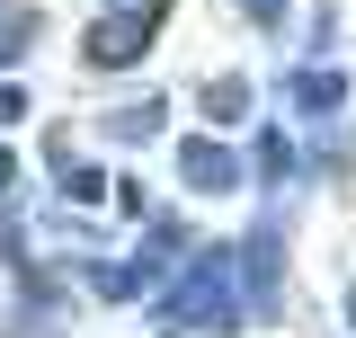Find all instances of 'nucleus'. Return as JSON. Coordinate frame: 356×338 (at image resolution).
<instances>
[{
    "label": "nucleus",
    "instance_id": "5",
    "mask_svg": "<svg viewBox=\"0 0 356 338\" xmlns=\"http://www.w3.org/2000/svg\"><path fill=\"white\" fill-rule=\"evenodd\" d=\"M63 196H81V205H98V196H107V178H98L89 161H63Z\"/></svg>",
    "mask_w": 356,
    "mask_h": 338
},
{
    "label": "nucleus",
    "instance_id": "1",
    "mask_svg": "<svg viewBox=\"0 0 356 338\" xmlns=\"http://www.w3.org/2000/svg\"><path fill=\"white\" fill-rule=\"evenodd\" d=\"M170 321H187V330H214V338L241 321V294H232V267H222V258H196V267H187V285L170 294Z\"/></svg>",
    "mask_w": 356,
    "mask_h": 338
},
{
    "label": "nucleus",
    "instance_id": "11",
    "mask_svg": "<svg viewBox=\"0 0 356 338\" xmlns=\"http://www.w3.org/2000/svg\"><path fill=\"white\" fill-rule=\"evenodd\" d=\"M259 9H267V18H276V0H259Z\"/></svg>",
    "mask_w": 356,
    "mask_h": 338
},
{
    "label": "nucleus",
    "instance_id": "2",
    "mask_svg": "<svg viewBox=\"0 0 356 338\" xmlns=\"http://www.w3.org/2000/svg\"><path fill=\"white\" fill-rule=\"evenodd\" d=\"M152 36H161V9H116V18H98V27L81 36V54L98 63V72H116V63H143Z\"/></svg>",
    "mask_w": 356,
    "mask_h": 338
},
{
    "label": "nucleus",
    "instance_id": "8",
    "mask_svg": "<svg viewBox=\"0 0 356 338\" xmlns=\"http://www.w3.org/2000/svg\"><path fill=\"white\" fill-rule=\"evenodd\" d=\"M27 54V27H0V63H18Z\"/></svg>",
    "mask_w": 356,
    "mask_h": 338
},
{
    "label": "nucleus",
    "instance_id": "4",
    "mask_svg": "<svg viewBox=\"0 0 356 338\" xmlns=\"http://www.w3.org/2000/svg\"><path fill=\"white\" fill-rule=\"evenodd\" d=\"M205 116H214V125H241V116H250V81H214L205 89Z\"/></svg>",
    "mask_w": 356,
    "mask_h": 338
},
{
    "label": "nucleus",
    "instance_id": "6",
    "mask_svg": "<svg viewBox=\"0 0 356 338\" xmlns=\"http://www.w3.org/2000/svg\"><path fill=\"white\" fill-rule=\"evenodd\" d=\"M303 107H312V116H330V107H339V81H330V72H312V81H303Z\"/></svg>",
    "mask_w": 356,
    "mask_h": 338
},
{
    "label": "nucleus",
    "instance_id": "7",
    "mask_svg": "<svg viewBox=\"0 0 356 338\" xmlns=\"http://www.w3.org/2000/svg\"><path fill=\"white\" fill-rule=\"evenodd\" d=\"M27 116V89H0V125H18Z\"/></svg>",
    "mask_w": 356,
    "mask_h": 338
},
{
    "label": "nucleus",
    "instance_id": "9",
    "mask_svg": "<svg viewBox=\"0 0 356 338\" xmlns=\"http://www.w3.org/2000/svg\"><path fill=\"white\" fill-rule=\"evenodd\" d=\"M9 178H18V161H9V143H0V187H9Z\"/></svg>",
    "mask_w": 356,
    "mask_h": 338
},
{
    "label": "nucleus",
    "instance_id": "3",
    "mask_svg": "<svg viewBox=\"0 0 356 338\" xmlns=\"http://www.w3.org/2000/svg\"><path fill=\"white\" fill-rule=\"evenodd\" d=\"M178 178H187L196 196H232V187H241V161L222 152L214 134H196V143H178Z\"/></svg>",
    "mask_w": 356,
    "mask_h": 338
},
{
    "label": "nucleus",
    "instance_id": "10",
    "mask_svg": "<svg viewBox=\"0 0 356 338\" xmlns=\"http://www.w3.org/2000/svg\"><path fill=\"white\" fill-rule=\"evenodd\" d=\"M348 321H356V285H348Z\"/></svg>",
    "mask_w": 356,
    "mask_h": 338
}]
</instances>
